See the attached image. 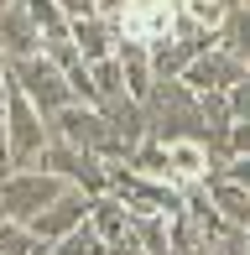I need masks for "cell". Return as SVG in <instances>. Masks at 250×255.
Returning <instances> with one entry per match:
<instances>
[{"instance_id":"cell-1","label":"cell","mask_w":250,"mask_h":255,"mask_svg":"<svg viewBox=\"0 0 250 255\" xmlns=\"http://www.w3.org/2000/svg\"><path fill=\"white\" fill-rule=\"evenodd\" d=\"M141 104H146V135L151 141H177V135H198L203 141L198 89H188L183 78H151Z\"/></svg>"},{"instance_id":"cell-2","label":"cell","mask_w":250,"mask_h":255,"mask_svg":"<svg viewBox=\"0 0 250 255\" xmlns=\"http://www.w3.org/2000/svg\"><path fill=\"white\" fill-rule=\"evenodd\" d=\"M47 130L58 135V141L78 146V151H94L99 161H130V151H135L115 125L99 115V104H84V99H73L68 110H58V115L47 120Z\"/></svg>"},{"instance_id":"cell-3","label":"cell","mask_w":250,"mask_h":255,"mask_svg":"<svg viewBox=\"0 0 250 255\" xmlns=\"http://www.w3.org/2000/svg\"><path fill=\"white\" fill-rule=\"evenodd\" d=\"M110 193L130 208V214H183V188L167 177H151V172L130 167V161H110Z\"/></svg>"},{"instance_id":"cell-4","label":"cell","mask_w":250,"mask_h":255,"mask_svg":"<svg viewBox=\"0 0 250 255\" xmlns=\"http://www.w3.org/2000/svg\"><path fill=\"white\" fill-rule=\"evenodd\" d=\"M47 141H52L47 115L10 84L5 89V161L10 167H37L42 151H47Z\"/></svg>"},{"instance_id":"cell-5","label":"cell","mask_w":250,"mask_h":255,"mask_svg":"<svg viewBox=\"0 0 250 255\" xmlns=\"http://www.w3.org/2000/svg\"><path fill=\"white\" fill-rule=\"evenodd\" d=\"M5 73H10V84H16V89H21V94H26L31 104H37V110L47 115V120L78 99V94H73V84H68V73H63L58 63H52L47 52L10 57V63H5Z\"/></svg>"},{"instance_id":"cell-6","label":"cell","mask_w":250,"mask_h":255,"mask_svg":"<svg viewBox=\"0 0 250 255\" xmlns=\"http://www.w3.org/2000/svg\"><path fill=\"white\" fill-rule=\"evenodd\" d=\"M63 188H73V182H63L58 172H47V167H10L5 177H0V208H5V219H16V224H31Z\"/></svg>"},{"instance_id":"cell-7","label":"cell","mask_w":250,"mask_h":255,"mask_svg":"<svg viewBox=\"0 0 250 255\" xmlns=\"http://www.w3.org/2000/svg\"><path fill=\"white\" fill-rule=\"evenodd\" d=\"M37 167L58 172L63 182H73V188H84V193H110V161H99L94 151H78V146L58 141V135L47 141V151H42Z\"/></svg>"},{"instance_id":"cell-8","label":"cell","mask_w":250,"mask_h":255,"mask_svg":"<svg viewBox=\"0 0 250 255\" xmlns=\"http://www.w3.org/2000/svg\"><path fill=\"white\" fill-rule=\"evenodd\" d=\"M89 203H94V193H84V188H63V193H58L47 208H42V214L31 219L26 229L42 240V245H52V240H63L68 229L89 224Z\"/></svg>"},{"instance_id":"cell-9","label":"cell","mask_w":250,"mask_h":255,"mask_svg":"<svg viewBox=\"0 0 250 255\" xmlns=\"http://www.w3.org/2000/svg\"><path fill=\"white\" fill-rule=\"evenodd\" d=\"M245 73H250V68L240 63V57H230V52L219 47V42H214L209 52H198V57L188 63L183 84H188V89H198V94H209V89H224V94H230V89L240 84Z\"/></svg>"},{"instance_id":"cell-10","label":"cell","mask_w":250,"mask_h":255,"mask_svg":"<svg viewBox=\"0 0 250 255\" xmlns=\"http://www.w3.org/2000/svg\"><path fill=\"white\" fill-rule=\"evenodd\" d=\"M31 52H42V31L31 21L26 0H10L0 10V57L10 63V57H31Z\"/></svg>"},{"instance_id":"cell-11","label":"cell","mask_w":250,"mask_h":255,"mask_svg":"<svg viewBox=\"0 0 250 255\" xmlns=\"http://www.w3.org/2000/svg\"><path fill=\"white\" fill-rule=\"evenodd\" d=\"M73 47L84 52V63H99V57H115L120 47V31H115V16H84L73 21Z\"/></svg>"},{"instance_id":"cell-12","label":"cell","mask_w":250,"mask_h":255,"mask_svg":"<svg viewBox=\"0 0 250 255\" xmlns=\"http://www.w3.org/2000/svg\"><path fill=\"white\" fill-rule=\"evenodd\" d=\"M209 198H214V208H219V219L224 224H235V229H250V188H240V182H230L224 172H214L209 182Z\"/></svg>"},{"instance_id":"cell-13","label":"cell","mask_w":250,"mask_h":255,"mask_svg":"<svg viewBox=\"0 0 250 255\" xmlns=\"http://www.w3.org/2000/svg\"><path fill=\"white\" fill-rule=\"evenodd\" d=\"M99 115H105V120L115 125L130 146L146 141V104L135 99V94H110V99H99Z\"/></svg>"},{"instance_id":"cell-14","label":"cell","mask_w":250,"mask_h":255,"mask_svg":"<svg viewBox=\"0 0 250 255\" xmlns=\"http://www.w3.org/2000/svg\"><path fill=\"white\" fill-rule=\"evenodd\" d=\"M115 57H120L125 89H130L135 99H146V89H151V78H156V68H151V47H146V42H125V37H120Z\"/></svg>"},{"instance_id":"cell-15","label":"cell","mask_w":250,"mask_h":255,"mask_svg":"<svg viewBox=\"0 0 250 255\" xmlns=\"http://www.w3.org/2000/svg\"><path fill=\"white\" fill-rule=\"evenodd\" d=\"M130 219H135V214L115 198V193H94V203H89V224L99 229L105 245H110V240H120V235H130Z\"/></svg>"},{"instance_id":"cell-16","label":"cell","mask_w":250,"mask_h":255,"mask_svg":"<svg viewBox=\"0 0 250 255\" xmlns=\"http://www.w3.org/2000/svg\"><path fill=\"white\" fill-rule=\"evenodd\" d=\"M219 47L230 52V57H240V63L250 68V0L219 16Z\"/></svg>"},{"instance_id":"cell-17","label":"cell","mask_w":250,"mask_h":255,"mask_svg":"<svg viewBox=\"0 0 250 255\" xmlns=\"http://www.w3.org/2000/svg\"><path fill=\"white\" fill-rule=\"evenodd\" d=\"M37 255H105V240H99V229H94V224H78V229H68L63 240L42 245Z\"/></svg>"},{"instance_id":"cell-18","label":"cell","mask_w":250,"mask_h":255,"mask_svg":"<svg viewBox=\"0 0 250 255\" xmlns=\"http://www.w3.org/2000/svg\"><path fill=\"white\" fill-rule=\"evenodd\" d=\"M89 84H94V104L110 99V94H130V89H125V73H120V57H99V63H89Z\"/></svg>"},{"instance_id":"cell-19","label":"cell","mask_w":250,"mask_h":255,"mask_svg":"<svg viewBox=\"0 0 250 255\" xmlns=\"http://www.w3.org/2000/svg\"><path fill=\"white\" fill-rule=\"evenodd\" d=\"M26 10H31V21H37L42 42H47V37H68V26H73V21L63 16L58 0H26Z\"/></svg>"},{"instance_id":"cell-20","label":"cell","mask_w":250,"mask_h":255,"mask_svg":"<svg viewBox=\"0 0 250 255\" xmlns=\"http://www.w3.org/2000/svg\"><path fill=\"white\" fill-rule=\"evenodd\" d=\"M198 110H203V135H209V130H230V125H235V110H230V94H224V89L198 94Z\"/></svg>"},{"instance_id":"cell-21","label":"cell","mask_w":250,"mask_h":255,"mask_svg":"<svg viewBox=\"0 0 250 255\" xmlns=\"http://www.w3.org/2000/svg\"><path fill=\"white\" fill-rule=\"evenodd\" d=\"M42 240L31 235L26 224H16V219H0V255H37Z\"/></svg>"},{"instance_id":"cell-22","label":"cell","mask_w":250,"mask_h":255,"mask_svg":"<svg viewBox=\"0 0 250 255\" xmlns=\"http://www.w3.org/2000/svg\"><path fill=\"white\" fill-rule=\"evenodd\" d=\"M230 110H235V120H250V73L230 89Z\"/></svg>"},{"instance_id":"cell-23","label":"cell","mask_w":250,"mask_h":255,"mask_svg":"<svg viewBox=\"0 0 250 255\" xmlns=\"http://www.w3.org/2000/svg\"><path fill=\"white\" fill-rule=\"evenodd\" d=\"M235 156H250V120H235L230 125V161Z\"/></svg>"},{"instance_id":"cell-24","label":"cell","mask_w":250,"mask_h":255,"mask_svg":"<svg viewBox=\"0 0 250 255\" xmlns=\"http://www.w3.org/2000/svg\"><path fill=\"white\" fill-rule=\"evenodd\" d=\"M68 21H84V16H99V0H58Z\"/></svg>"},{"instance_id":"cell-25","label":"cell","mask_w":250,"mask_h":255,"mask_svg":"<svg viewBox=\"0 0 250 255\" xmlns=\"http://www.w3.org/2000/svg\"><path fill=\"white\" fill-rule=\"evenodd\" d=\"M224 177H230V182H240V188H250V156H235V161H224Z\"/></svg>"},{"instance_id":"cell-26","label":"cell","mask_w":250,"mask_h":255,"mask_svg":"<svg viewBox=\"0 0 250 255\" xmlns=\"http://www.w3.org/2000/svg\"><path fill=\"white\" fill-rule=\"evenodd\" d=\"M105 255H146V250L135 245V235H120V240H110V245H105Z\"/></svg>"},{"instance_id":"cell-27","label":"cell","mask_w":250,"mask_h":255,"mask_svg":"<svg viewBox=\"0 0 250 255\" xmlns=\"http://www.w3.org/2000/svg\"><path fill=\"white\" fill-rule=\"evenodd\" d=\"M115 5L120 0H99V16H115Z\"/></svg>"},{"instance_id":"cell-28","label":"cell","mask_w":250,"mask_h":255,"mask_svg":"<svg viewBox=\"0 0 250 255\" xmlns=\"http://www.w3.org/2000/svg\"><path fill=\"white\" fill-rule=\"evenodd\" d=\"M214 5H224V10H235V5H245V0H214Z\"/></svg>"},{"instance_id":"cell-29","label":"cell","mask_w":250,"mask_h":255,"mask_svg":"<svg viewBox=\"0 0 250 255\" xmlns=\"http://www.w3.org/2000/svg\"><path fill=\"white\" fill-rule=\"evenodd\" d=\"M245 255H250V229H245Z\"/></svg>"},{"instance_id":"cell-30","label":"cell","mask_w":250,"mask_h":255,"mask_svg":"<svg viewBox=\"0 0 250 255\" xmlns=\"http://www.w3.org/2000/svg\"><path fill=\"white\" fill-rule=\"evenodd\" d=\"M5 5H10V0H0V10H5Z\"/></svg>"},{"instance_id":"cell-31","label":"cell","mask_w":250,"mask_h":255,"mask_svg":"<svg viewBox=\"0 0 250 255\" xmlns=\"http://www.w3.org/2000/svg\"><path fill=\"white\" fill-rule=\"evenodd\" d=\"M0 219H5V208H0Z\"/></svg>"}]
</instances>
